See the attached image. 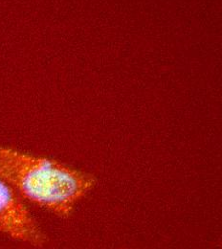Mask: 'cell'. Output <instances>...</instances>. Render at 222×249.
Here are the masks:
<instances>
[{"label": "cell", "instance_id": "6da1fadb", "mask_svg": "<svg viewBox=\"0 0 222 249\" xmlns=\"http://www.w3.org/2000/svg\"><path fill=\"white\" fill-rule=\"evenodd\" d=\"M0 178L24 198L67 218L95 186V178L58 160L0 145Z\"/></svg>", "mask_w": 222, "mask_h": 249}, {"label": "cell", "instance_id": "7a4b0ae2", "mask_svg": "<svg viewBox=\"0 0 222 249\" xmlns=\"http://www.w3.org/2000/svg\"><path fill=\"white\" fill-rule=\"evenodd\" d=\"M0 233L9 238L42 247L47 237L33 218L26 205L13 191L12 187L0 178Z\"/></svg>", "mask_w": 222, "mask_h": 249}]
</instances>
